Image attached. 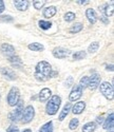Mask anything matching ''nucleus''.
Here are the masks:
<instances>
[{"label":"nucleus","instance_id":"1","mask_svg":"<svg viewBox=\"0 0 114 132\" xmlns=\"http://www.w3.org/2000/svg\"><path fill=\"white\" fill-rule=\"evenodd\" d=\"M35 78L39 81H47L51 78H53L54 76L58 75V72H55L52 70L51 64L45 61V60H41L36 64L35 68Z\"/></svg>","mask_w":114,"mask_h":132},{"label":"nucleus","instance_id":"2","mask_svg":"<svg viewBox=\"0 0 114 132\" xmlns=\"http://www.w3.org/2000/svg\"><path fill=\"white\" fill-rule=\"evenodd\" d=\"M60 105H61V97L59 95H52L47 106H45V112L49 115H55L58 112Z\"/></svg>","mask_w":114,"mask_h":132},{"label":"nucleus","instance_id":"3","mask_svg":"<svg viewBox=\"0 0 114 132\" xmlns=\"http://www.w3.org/2000/svg\"><path fill=\"white\" fill-rule=\"evenodd\" d=\"M20 101V92L17 87H12L6 96V102L11 107H14Z\"/></svg>","mask_w":114,"mask_h":132},{"label":"nucleus","instance_id":"4","mask_svg":"<svg viewBox=\"0 0 114 132\" xmlns=\"http://www.w3.org/2000/svg\"><path fill=\"white\" fill-rule=\"evenodd\" d=\"M23 102L22 101H19L16 105V109L14 110L13 112H11L9 114V118L13 122H17V120H20L22 118V113H23Z\"/></svg>","mask_w":114,"mask_h":132},{"label":"nucleus","instance_id":"5","mask_svg":"<svg viewBox=\"0 0 114 132\" xmlns=\"http://www.w3.org/2000/svg\"><path fill=\"white\" fill-rule=\"evenodd\" d=\"M100 93L104 95L107 100H113L114 97V90H113V86L108 82V81H104L100 84Z\"/></svg>","mask_w":114,"mask_h":132},{"label":"nucleus","instance_id":"6","mask_svg":"<svg viewBox=\"0 0 114 132\" xmlns=\"http://www.w3.org/2000/svg\"><path fill=\"white\" fill-rule=\"evenodd\" d=\"M34 116H35V109H34L33 106H28L25 110H23V113H22V122L25 124L30 123L31 120H33Z\"/></svg>","mask_w":114,"mask_h":132},{"label":"nucleus","instance_id":"7","mask_svg":"<svg viewBox=\"0 0 114 132\" xmlns=\"http://www.w3.org/2000/svg\"><path fill=\"white\" fill-rule=\"evenodd\" d=\"M52 54L55 58H58V59H62V58H66L70 55V51L67 50L64 48H61V47H56L53 49L52 51Z\"/></svg>","mask_w":114,"mask_h":132},{"label":"nucleus","instance_id":"8","mask_svg":"<svg viewBox=\"0 0 114 132\" xmlns=\"http://www.w3.org/2000/svg\"><path fill=\"white\" fill-rule=\"evenodd\" d=\"M83 95V89L80 86H74L72 91L70 92V95H69V101L70 102H75L77 100L82 97Z\"/></svg>","mask_w":114,"mask_h":132},{"label":"nucleus","instance_id":"9","mask_svg":"<svg viewBox=\"0 0 114 132\" xmlns=\"http://www.w3.org/2000/svg\"><path fill=\"white\" fill-rule=\"evenodd\" d=\"M99 85H100V76H99L96 72H93L92 76H91V77H89L88 87L90 88L91 90H95Z\"/></svg>","mask_w":114,"mask_h":132},{"label":"nucleus","instance_id":"10","mask_svg":"<svg viewBox=\"0 0 114 132\" xmlns=\"http://www.w3.org/2000/svg\"><path fill=\"white\" fill-rule=\"evenodd\" d=\"M0 50H1V52L6 57H11V56H13V55L16 54L15 48L12 45H10V43H2L1 47H0Z\"/></svg>","mask_w":114,"mask_h":132},{"label":"nucleus","instance_id":"11","mask_svg":"<svg viewBox=\"0 0 114 132\" xmlns=\"http://www.w3.org/2000/svg\"><path fill=\"white\" fill-rule=\"evenodd\" d=\"M99 10H100V12L105 15V17H111L112 15H113V10H114V4L113 3H111V4H109V3H105V4H102V5H100L99 6Z\"/></svg>","mask_w":114,"mask_h":132},{"label":"nucleus","instance_id":"12","mask_svg":"<svg viewBox=\"0 0 114 132\" xmlns=\"http://www.w3.org/2000/svg\"><path fill=\"white\" fill-rule=\"evenodd\" d=\"M51 96H52L51 89H49V88H43L38 94V100L43 103V102H47L48 100H50Z\"/></svg>","mask_w":114,"mask_h":132},{"label":"nucleus","instance_id":"13","mask_svg":"<svg viewBox=\"0 0 114 132\" xmlns=\"http://www.w3.org/2000/svg\"><path fill=\"white\" fill-rule=\"evenodd\" d=\"M1 74L7 80H15L16 79V73L14 72V70L10 69V68H3L1 70Z\"/></svg>","mask_w":114,"mask_h":132},{"label":"nucleus","instance_id":"14","mask_svg":"<svg viewBox=\"0 0 114 132\" xmlns=\"http://www.w3.org/2000/svg\"><path fill=\"white\" fill-rule=\"evenodd\" d=\"M14 4L18 11L25 12L30 6V1H27V0L26 1H23V0H16V1H14Z\"/></svg>","mask_w":114,"mask_h":132},{"label":"nucleus","instance_id":"15","mask_svg":"<svg viewBox=\"0 0 114 132\" xmlns=\"http://www.w3.org/2000/svg\"><path fill=\"white\" fill-rule=\"evenodd\" d=\"M86 16H87V18H88V20H89L90 23L94 24L96 21H97V15H96L95 11H94L93 9H88V10L86 11Z\"/></svg>","mask_w":114,"mask_h":132},{"label":"nucleus","instance_id":"16","mask_svg":"<svg viewBox=\"0 0 114 132\" xmlns=\"http://www.w3.org/2000/svg\"><path fill=\"white\" fill-rule=\"evenodd\" d=\"M85 109H86V103L85 102H78L73 106L72 112L74 114H82Z\"/></svg>","mask_w":114,"mask_h":132},{"label":"nucleus","instance_id":"17","mask_svg":"<svg viewBox=\"0 0 114 132\" xmlns=\"http://www.w3.org/2000/svg\"><path fill=\"white\" fill-rule=\"evenodd\" d=\"M104 129L106 130H112L113 125H114V114L110 113L108 115V117L106 118V120H104Z\"/></svg>","mask_w":114,"mask_h":132},{"label":"nucleus","instance_id":"18","mask_svg":"<svg viewBox=\"0 0 114 132\" xmlns=\"http://www.w3.org/2000/svg\"><path fill=\"white\" fill-rule=\"evenodd\" d=\"M57 13V9L56 6L54 5H51V6H48L43 10V16L45 18H52L53 16H55Z\"/></svg>","mask_w":114,"mask_h":132},{"label":"nucleus","instance_id":"19","mask_svg":"<svg viewBox=\"0 0 114 132\" xmlns=\"http://www.w3.org/2000/svg\"><path fill=\"white\" fill-rule=\"evenodd\" d=\"M7 59L10 60V62L12 63L15 68H22V60L19 56H17V55H13V56L11 57H7Z\"/></svg>","mask_w":114,"mask_h":132},{"label":"nucleus","instance_id":"20","mask_svg":"<svg viewBox=\"0 0 114 132\" xmlns=\"http://www.w3.org/2000/svg\"><path fill=\"white\" fill-rule=\"evenodd\" d=\"M29 50L31 51H34V52H42L44 50V47L43 45H41V43L39 42H33V43H30V45L28 46Z\"/></svg>","mask_w":114,"mask_h":132},{"label":"nucleus","instance_id":"21","mask_svg":"<svg viewBox=\"0 0 114 132\" xmlns=\"http://www.w3.org/2000/svg\"><path fill=\"white\" fill-rule=\"evenodd\" d=\"M71 108H72V105L70 104V103H68L64 107H63V109H62V111H61V113L59 114V120H63L66 117H67V115L69 114V112H70V110H71Z\"/></svg>","mask_w":114,"mask_h":132},{"label":"nucleus","instance_id":"22","mask_svg":"<svg viewBox=\"0 0 114 132\" xmlns=\"http://www.w3.org/2000/svg\"><path fill=\"white\" fill-rule=\"evenodd\" d=\"M95 129H96V124L93 122H90V123H87L86 125H84L83 132H94Z\"/></svg>","mask_w":114,"mask_h":132},{"label":"nucleus","instance_id":"23","mask_svg":"<svg viewBox=\"0 0 114 132\" xmlns=\"http://www.w3.org/2000/svg\"><path fill=\"white\" fill-rule=\"evenodd\" d=\"M39 132H53V123L51 120L48 123H45L43 126H41Z\"/></svg>","mask_w":114,"mask_h":132},{"label":"nucleus","instance_id":"24","mask_svg":"<svg viewBox=\"0 0 114 132\" xmlns=\"http://www.w3.org/2000/svg\"><path fill=\"white\" fill-rule=\"evenodd\" d=\"M83 28H84L83 23H80V22H76L75 24H73V26L71 27V29H70V32L72 33V34H75V33L80 32V31L83 30Z\"/></svg>","mask_w":114,"mask_h":132},{"label":"nucleus","instance_id":"25","mask_svg":"<svg viewBox=\"0 0 114 132\" xmlns=\"http://www.w3.org/2000/svg\"><path fill=\"white\" fill-rule=\"evenodd\" d=\"M86 56H87V53L85 51H78V52L73 54V59L74 60H82V59L86 58Z\"/></svg>","mask_w":114,"mask_h":132},{"label":"nucleus","instance_id":"26","mask_svg":"<svg viewBox=\"0 0 114 132\" xmlns=\"http://www.w3.org/2000/svg\"><path fill=\"white\" fill-rule=\"evenodd\" d=\"M38 26H39V28L40 29H42V30H49L51 27H52V22L51 21H45V20H40L39 22H38Z\"/></svg>","mask_w":114,"mask_h":132},{"label":"nucleus","instance_id":"27","mask_svg":"<svg viewBox=\"0 0 114 132\" xmlns=\"http://www.w3.org/2000/svg\"><path fill=\"white\" fill-rule=\"evenodd\" d=\"M98 48H99V42H98V41H94V42H92V43H91V45L89 46L88 52H89V53H95V52L98 50Z\"/></svg>","mask_w":114,"mask_h":132},{"label":"nucleus","instance_id":"28","mask_svg":"<svg viewBox=\"0 0 114 132\" xmlns=\"http://www.w3.org/2000/svg\"><path fill=\"white\" fill-rule=\"evenodd\" d=\"M75 17H76V15L73 12H67L63 16V18H64V20L67 21V22H71V21H73L75 19Z\"/></svg>","mask_w":114,"mask_h":132},{"label":"nucleus","instance_id":"29","mask_svg":"<svg viewBox=\"0 0 114 132\" xmlns=\"http://www.w3.org/2000/svg\"><path fill=\"white\" fill-rule=\"evenodd\" d=\"M78 125H79V120H78L77 118H72V119L70 120L69 128H70L71 130H75V129L78 127Z\"/></svg>","mask_w":114,"mask_h":132},{"label":"nucleus","instance_id":"30","mask_svg":"<svg viewBox=\"0 0 114 132\" xmlns=\"http://www.w3.org/2000/svg\"><path fill=\"white\" fill-rule=\"evenodd\" d=\"M0 21L1 22H13L14 21V18L10 15H3V16H0Z\"/></svg>","mask_w":114,"mask_h":132},{"label":"nucleus","instance_id":"31","mask_svg":"<svg viewBox=\"0 0 114 132\" xmlns=\"http://www.w3.org/2000/svg\"><path fill=\"white\" fill-rule=\"evenodd\" d=\"M88 84H89V77H88V76H84V77L80 79V85H79V86H80L82 89L84 90L85 88L88 87Z\"/></svg>","mask_w":114,"mask_h":132},{"label":"nucleus","instance_id":"32","mask_svg":"<svg viewBox=\"0 0 114 132\" xmlns=\"http://www.w3.org/2000/svg\"><path fill=\"white\" fill-rule=\"evenodd\" d=\"M45 4V1H34L33 5L36 10H41V7H43V5Z\"/></svg>","mask_w":114,"mask_h":132},{"label":"nucleus","instance_id":"33","mask_svg":"<svg viewBox=\"0 0 114 132\" xmlns=\"http://www.w3.org/2000/svg\"><path fill=\"white\" fill-rule=\"evenodd\" d=\"M6 132H19V129L16 127V126H10L9 128H7V130H6Z\"/></svg>","mask_w":114,"mask_h":132},{"label":"nucleus","instance_id":"34","mask_svg":"<svg viewBox=\"0 0 114 132\" xmlns=\"http://www.w3.org/2000/svg\"><path fill=\"white\" fill-rule=\"evenodd\" d=\"M72 84H73V77H72V76H70V77H68L67 80H66V86H67V88L71 87Z\"/></svg>","mask_w":114,"mask_h":132},{"label":"nucleus","instance_id":"35","mask_svg":"<svg viewBox=\"0 0 114 132\" xmlns=\"http://www.w3.org/2000/svg\"><path fill=\"white\" fill-rule=\"evenodd\" d=\"M5 9V5H4V1H2V0H0V14L3 13V11Z\"/></svg>","mask_w":114,"mask_h":132},{"label":"nucleus","instance_id":"36","mask_svg":"<svg viewBox=\"0 0 114 132\" xmlns=\"http://www.w3.org/2000/svg\"><path fill=\"white\" fill-rule=\"evenodd\" d=\"M96 123L97 124H102V123H104V117H102V116H98L97 118H96Z\"/></svg>","mask_w":114,"mask_h":132},{"label":"nucleus","instance_id":"37","mask_svg":"<svg viewBox=\"0 0 114 132\" xmlns=\"http://www.w3.org/2000/svg\"><path fill=\"white\" fill-rule=\"evenodd\" d=\"M100 20L104 22L105 24H108L109 23V19H107V17H105V16H102V17H100Z\"/></svg>","mask_w":114,"mask_h":132},{"label":"nucleus","instance_id":"38","mask_svg":"<svg viewBox=\"0 0 114 132\" xmlns=\"http://www.w3.org/2000/svg\"><path fill=\"white\" fill-rule=\"evenodd\" d=\"M113 69H114L113 64H107V65H106V70H107V71H110V72H112V71H113Z\"/></svg>","mask_w":114,"mask_h":132},{"label":"nucleus","instance_id":"39","mask_svg":"<svg viewBox=\"0 0 114 132\" xmlns=\"http://www.w3.org/2000/svg\"><path fill=\"white\" fill-rule=\"evenodd\" d=\"M76 2H77L78 4H84V5H85V4H88L90 1H88V0H84V1H83V0H80V1H76Z\"/></svg>","mask_w":114,"mask_h":132},{"label":"nucleus","instance_id":"40","mask_svg":"<svg viewBox=\"0 0 114 132\" xmlns=\"http://www.w3.org/2000/svg\"><path fill=\"white\" fill-rule=\"evenodd\" d=\"M22 132H32V130H31V129H25Z\"/></svg>","mask_w":114,"mask_h":132},{"label":"nucleus","instance_id":"41","mask_svg":"<svg viewBox=\"0 0 114 132\" xmlns=\"http://www.w3.org/2000/svg\"><path fill=\"white\" fill-rule=\"evenodd\" d=\"M0 98H1V95H0Z\"/></svg>","mask_w":114,"mask_h":132},{"label":"nucleus","instance_id":"42","mask_svg":"<svg viewBox=\"0 0 114 132\" xmlns=\"http://www.w3.org/2000/svg\"><path fill=\"white\" fill-rule=\"evenodd\" d=\"M111 132H113V131H111Z\"/></svg>","mask_w":114,"mask_h":132}]
</instances>
